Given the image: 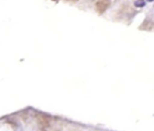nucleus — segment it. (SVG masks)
<instances>
[{"instance_id":"f257e3e1","label":"nucleus","mask_w":154,"mask_h":131,"mask_svg":"<svg viewBox=\"0 0 154 131\" xmlns=\"http://www.w3.org/2000/svg\"><path fill=\"white\" fill-rule=\"evenodd\" d=\"M109 5H110L109 0H100L96 5V9L99 13H103L104 12L106 11V9L109 7Z\"/></svg>"},{"instance_id":"f03ea898","label":"nucleus","mask_w":154,"mask_h":131,"mask_svg":"<svg viewBox=\"0 0 154 131\" xmlns=\"http://www.w3.org/2000/svg\"><path fill=\"white\" fill-rule=\"evenodd\" d=\"M135 6L136 7H143L145 5V1L144 0H137L135 3H134Z\"/></svg>"},{"instance_id":"7ed1b4c3","label":"nucleus","mask_w":154,"mask_h":131,"mask_svg":"<svg viewBox=\"0 0 154 131\" xmlns=\"http://www.w3.org/2000/svg\"><path fill=\"white\" fill-rule=\"evenodd\" d=\"M147 1H149V2H152V1H154V0H147Z\"/></svg>"}]
</instances>
